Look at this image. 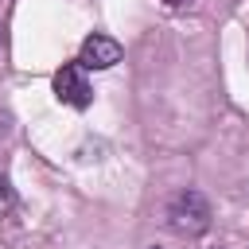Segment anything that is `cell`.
Instances as JSON below:
<instances>
[{
	"label": "cell",
	"mask_w": 249,
	"mask_h": 249,
	"mask_svg": "<svg viewBox=\"0 0 249 249\" xmlns=\"http://www.w3.org/2000/svg\"><path fill=\"white\" fill-rule=\"evenodd\" d=\"M54 97L62 105H70V109H86L93 101V86H89V78H86V70L78 62H66L54 74Z\"/></svg>",
	"instance_id": "7a4b0ae2"
},
{
	"label": "cell",
	"mask_w": 249,
	"mask_h": 249,
	"mask_svg": "<svg viewBox=\"0 0 249 249\" xmlns=\"http://www.w3.org/2000/svg\"><path fill=\"white\" fill-rule=\"evenodd\" d=\"M210 202L206 195L198 191H179L171 202H167V226L179 233V237H198L210 230Z\"/></svg>",
	"instance_id": "6da1fadb"
},
{
	"label": "cell",
	"mask_w": 249,
	"mask_h": 249,
	"mask_svg": "<svg viewBox=\"0 0 249 249\" xmlns=\"http://www.w3.org/2000/svg\"><path fill=\"white\" fill-rule=\"evenodd\" d=\"M121 62V43L109 39V35H89L82 43V54H78V66L82 70H109Z\"/></svg>",
	"instance_id": "3957f363"
},
{
	"label": "cell",
	"mask_w": 249,
	"mask_h": 249,
	"mask_svg": "<svg viewBox=\"0 0 249 249\" xmlns=\"http://www.w3.org/2000/svg\"><path fill=\"white\" fill-rule=\"evenodd\" d=\"M167 8H183V4H191V0H163Z\"/></svg>",
	"instance_id": "5b68a950"
},
{
	"label": "cell",
	"mask_w": 249,
	"mask_h": 249,
	"mask_svg": "<svg viewBox=\"0 0 249 249\" xmlns=\"http://www.w3.org/2000/svg\"><path fill=\"white\" fill-rule=\"evenodd\" d=\"M16 206V191L8 183V175H0V218H8V210Z\"/></svg>",
	"instance_id": "277c9868"
}]
</instances>
